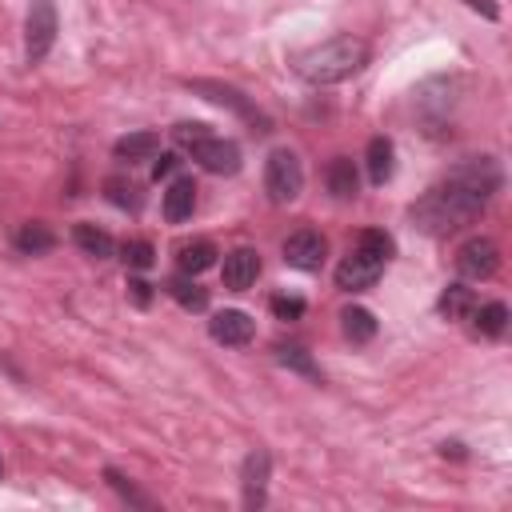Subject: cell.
I'll use <instances>...</instances> for the list:
<instances>
[{
    "label": "cell",
    "mask_w": 512,
    "mask_h": 512,
    "mask_svg": "<svg viewBox=\"0 0 512 512\" xmlns=\"http://www.w3.org/2000/svg\"><path fill=\"white\" fill-rule=\"evenodd\" d=\"M276 360H280L284 368H296V372H304V376L320 380V368L312 364V356H308L300 344H276Z\"/></svg>",
    "instance_id": "d4e9b609"
},
{
    "label": "cell",
    "mask_w": 512,
    "mask_h": 512,
    "mask_svg": "<svg viewBox=\"0 0 512 512\" xmlns=\"http://www.w3.org/2000/svg\"><path fill=\"white\" fill-rule=\"evenodd\" d=\"M184 148H188V156H192L204 172H216V176H232V172H240V148H236V140H224V136L204 132V136L188 140Z\"/></svg>",
    "instance_id": "5b68a950"
},
{
    "label": "cell",
    "mask_w": 512,
    "mask_h": 512,
    "mask_svg": "<svg viewBox=\"0 0 512 512\" xmlns=\"http://www.w3.org/2000/svg\"><path fill=\"white\" fill-rule=\"evenodd\" d=\"M104 480H108V484H112V488H116V492H120V496H124L128 504H140V508H152V500H148L144 492H136V488L128 484V476H124V472H116V468H104Z\"/></svg>",
    "instance_id": "83f0119b"
},
{
    "label": "cell",
    "mask_w": 512,
    "mask_h": 512,
    "mask_svg": "<svg viewBox=\"0 0 512 512\" xmlns=\"http://www.w3.org/2000/svg\"><path fill=\"white\" fill-rule=\"evenodd\" d=\"M496 268H500V248L492 236H468L456 248V272L464 280H488Z\"/></svg>",
    "instance_id": "8992f818"
},
{
    "label": "cell",
    "mask_w": 512,
    "mask_h": 512,
    "mask_svg": "<svg viewBox=\"0 0 512 512\" xmlns=\"http://www.w3.org/2000/svg\"><path fill=\"white\" fill-rule=\"evenodd\" d=\"M72 240H76V248H80L84 256H92V260H108V256L116 252V240H112L104 228H96V224H76V228H72Z\"/></svg>",
    "instance_id": "ac0fdd59"
},
{
    "label": "cell",
    "mask_w": 512,
    "mask_h": 512,
    "mask_svg": "<svg viewBox=\"0 0 512 512\" xmlns=\"http://www.w3.org/2000/svg\"><path fill=\"white\" fill-rule=\"evenodd\" d=\"M156 148H160V136H156V132H128V136H120V140L112 144L116 160H128V164H136V160H152Z\"/></svg>",
    "instance_id": "e0dca14e"
},
{
    "label": "cell",
    "mask_w": 512,
    "mask_h": 512,
    "mask_svg": "<svg viewBox=\"0 0 512 512\" xmlns=\"http://www.w3.org/2000/svg\"><path fill=\"white\" fill-rule=\"evenodd\" d=\"M340 332H344L352 344H368V340L376 336V316H372L368 308L352 304V308L340 312Z\"/></svg>",
    "instance_id": "7402d4cb"
},
{
    "label": "cell",
    "mask_w": 512,
    "mask_h": 512,
    "mask_svg": "<svg viewBox=\"0 0 512 512\" xmlns=\"http://www.w3.org/2000/svg\"><path fill=\"white\" fill-rule=\"evenodd\" d=\"M256 276H260V252H256V248L244 244V248H232V252L224 256L220 280H224L228 292H244V288H252Z\"/></svg>",
    "instance_id": "8fae6325"
},
{
    "label": "cell",
    "mask_w": 512,
    "mask_h": 512,
    "mask_svg": "<svg viewBox=\"0 0 512 512\" xmlns=\"http://www.w3.org/2000/svg\"><path fill=\"white\" fill-rule=\"evenodd\" d=\"M0 472H4V464H0Z\"/></svg>",
    "instance_id": "d6a6232c"
},
{
    "label": "cell",
    "mask_w": 512,
    "mask_h": 512,
    "mask_svg": "<svg viewBox=\"0 0 512 512\" xmlns=\"http://www.w3.org/2000/svg\"><path fill=\"white\" fill-rule=\"evenodd\" d=\"M188 88L192 92H200L204 100H212V104H220V108H232L236 116H244L248 124H260V132H268V116L240 92V88H232V84H220V80H188Z\"/></svg>",
    "instance_id": "52a82bcc"
},
{
    "label": "cell",
    "mask_w": 512,
    "mask_h": 512,
    "mask_svg": "<svg viewBox=\"0 0 512 512\" xmlns=\"http://www.w3.org/2000/svg\"><path fill=\"white\" fill-rule=\"evenodd\" d=\"M196 212V180L192 176H176L164 192V220L168 224H180Z\"/></svg>",
    "instance_id": "7c38bea8"
},
{
    "label": "cell",
    "mask_w": 512,
    "mask_h": 512,
    "mask_svg": "<svg viewBox=\"0 0 512 512\" xmlns=\"http://www.w3.org/2000/svg\"><path fill=\"white\" fill-rule=\"evenodd\" d=\"M208 336H212L216 344L244 348V344L256 336V324H252L248 312H240V308H224V312H216V316L208 320Z\"/></svg>",
    "instance_id": "30bf717a"
},
{
    "label": "cell",
    "mask_w": 512,
    "mask_h": 512,
    "mask_svg": "<svg viewBox=\"0 0 512 512\" xmlns=\"http://www.w3.org/2000/svg\"><path fill=\"white\" fill-rule=\"evenodd\" d=\"M468 320H476V332L480 336H504V328H508V304H500V300H488V304H476V312L468 316Z\"/></svg>",
    "instance_id": "cb8c5ba5"
},
{
    "label": "cell",
    "mask_w": 512,
    "mask_h": 512,
    "mask_svg": "<svg viewBox=\"0 0 512 512\" xmlns=\"http://www.w3.org/2000/svg\"><path fill=\"white\" fill-rule=\"evenodd\" d=\"M328 192H332L336 200H352V196L360 192V172H356L352 156H336V160L328 164Z\"/></svg>",
    "instance_id": "2e32d148"
},
{
    "label": "cell",
    "mask_w": 512,
    "mask_h": 512,
    "mask_svg": "<svg viewBox=\"0 0 512 512\" xmlns=\"http://www.w3.org/2000/svg\"><path fill=\"white\" fill-rule=\"evenodd\" d=\"M356 248H364V252H372V256H380L384 264H388V256L396 252V244H392V236H388L384 228H364V232L356 236Z\"/></svg>",
    "instance_id": "484cf974"
},
{
    "label": "cell",
    "mask_w": 512,
    "mask_h": 512,
    "mask_svg": "<svg viewBox=\"0 0 512 512\" xmlns=\"http://www.w3.org/2000/svg\"><path fill=\"white\" fill-rule=\"evenodd\" d=\"M364 64H368V40L348 36V32L292 56V72L308 84H340V80L356 76Z\"/></svg>",
    "instance_id": "7a4b0ae2"
},
{
    "label": "cell",
    "mask_w": 512,
    "mask_h": 512,
    "mask_svg": "<svg viewBox=\"0 0 512 512\" xmlns=\"http://www.w3.org/2000/svg\"><path fill=\"white\" fill-rule=\"evenodd\" d=\"M324 252H328V240L316 228H296L284 240V264H292L300 272H316L324 264Z\"/></svg>",
    "instance_id": "9c48e42d"
},
{
    "label": "cell",
    "mask_w": 512,
    "mask_h": 512,
    "mask_svg": "<svg viewBox=\"0 0 512 512\" xmlns=\"http://www.w3.org/2000/svg\"><path fill=\"white\" fill-rule=\"evenodd\" d=\"M380 272H384V260H380V256H372V252H364V248H352V252L336 264V288H344V292H364V288H372V284L380 280Z\"/></svg>",
    "instance_id": "ba28073f"
},
{
    "label": "cell",
    "mask_w": 512,
    "mask_h": 512,
    "mask_svg": "<svg viewBox=\"0 0 512 512\" xmlns=\"http://www.w3.org/2000/svg\"><path fill=\"white\" fill-rule=\"evenodd\" d=\"M500 184H504V172L492 156H468L412 204V220L428 236H448L472 224L488 208V200L500 192Z\"/></svg>",
    "instance_id": "6da1fadb"
},
{
    "label": "cell",
    "mask_w": 512,
    "mask_h": 512,
    "mask_svg": "<svg viewBox=\"0 0 512 512\" xmlns=\"http://www.w3.org/2000/svg\"><path fill=\"white\" fill-rule=\"evenodd\" d=\"M176 168H180V156H176V152H160V160L152 164V176L164 180V176H172Z\"/></svg>",
    "instance_id": "4dcf8cb0"
},
{
    "label": "cell",
    "mask_w": 512,
    "mask_h": 512,
    "mask_svg": "<svg viewBox=\"0 0 512 512\" xmlns=\"http://www.w3.org/2000/svg\"><path fill=\"white\" fill-rule=\"evenodd\" d=\"M268 308H272V316H276V320H300V316H304V300H300V296H284V292H280V296H272V304H268Z\"/></svg>",
    "instance_id": "f1b7e54d"
},
{
    "label": "cell",
    "mask_w": 512,
    "mask_h": 512,
    "mask_svg": "<svg viewBox=\"0 0 512 512\" xmlns=\"http://www.w3.org/2000/svg\"><path fill=\"white\" fill-rule=\"evenodd\" d=\"M204 132H212V128H208V124H200V120H184V124H176V128H172L176 144H188V140H196V136H204Z\"/></svg>",
    "instance_id": "f546056e"
},
{
    "label": "cell",
    "mask_w": 512,
    "mask_h": 512,
    "mask_svg": "<svg viewBox=\"0 0 512 512\" xmlns=\"http://www.w3.org/2000/svg\"><path fill=\"white\" fill-rule=\"evenodd\" d=\"M216 244L212 240H184V244H176V264H180V272H188V276H200L204 268H212L216 264Z\"/></svg>",
    "instance_id": "9a60e30c"
},
{
    "label": "cell",
    "mask_w": 512,
    "mask_h": 512,
    "mask_svg": "<svg viewBox=\"0 0 512 512\" xmlns=\"http://www.w3.org/2000/svg\"><path fill=\"white\" fill-rule=\"evenodd\" d=\"M164 288H168V296H172L180 308H188V312H204V308H208V292H204V288H200V284H196L188 272L172 276Z\"/></svg>",
    "instance_id": "ffe728a7"
},
{
    "label": "cell",
    "mask_w": 512,
    "mask_h": 512,
    "mask_svg": "<svg viewBox=\"0 0 512 512\" xmlns=\"http://www.w3.org/2000/svg\"><path fill=\"white\" fill-rule=\"evenodd\" d=\"M120 256H124V264H128L132 272H144V268H152L156 248H152L148 240H128V244L120 248Z\"/></svg>",
    "instance_id": "4316f807"
},
{
    "label": "cell",
    "mask_w": 512,
    "mask_h": 512,
    "mask_svg": "<svg viewBox=\"0 0 512 512\" xmlns=\"http://www.w3.org/2000/svg\"><path fill=\"white\" fill-rule=\"evenodd\" d=\"M104 196H108V204H116V208H124V212H140V204H144L140 184L128 180V176H108V180H104Z\"/></svg>",
    "instance_id": "603a6c76"
},
{
    "label": "cell",
    "mask_w": 512,
    "mask_h": 512,
    "mask_svg": "<svg viewBox=\"0 0 512 512\" xmlns=\"http://www.w3.org/2000/svg\"><path fill=\"white\" fill-rule=\"evenodd\" d=\"M268 452L264 448H256V452H248V460H244V504L248 508H260L264 504V484H268Z\"/></svg>",
    "instance_id": "5bb4252c"
},
{
    "label": "cell",
    "mask_w": 512,
    "mask_h": 512,
    "mask_svg": "<svg viewBox=\"0 0 512 512\" xmlns=\"http://www.w3.org/2000/svg\"><path fill=\"white\" fill-rule=\"evenodd\" d=\"M264 192L272 204H292L304 192V164L292 148H276L264 160Z\"/></svg>",
    "instance_id": "3957f363"
},
{
    "label": "cell",
    "mask_w": 512,
    "mask_h": 512,
    "mask_svg": "<svg viewBox=\"0 0 512 512\" xmlns=\"http://www.w3.org/2000/svg\"><path fill=\"white\" fill-rule=\"evenodd\" d=\"M476 292L468 288V284H448L444 292H440V312L448 316V320H468L472 312H476Z\"/></svg>",
    "instance_id": "44dd1931"
},
{
    "label": "cell",
    "mask_w": 512,
    "mask_h": 512,
    "mask_svg": "<svg viewBox=\"0 0 512 512\" xmlns=\"http://www.w3.org/2000/svg\"><path fill=\"white\" fill-rule=\"evenodd\" d=\"M56 28H60L56 4L52 0H32L28 4V20H24V56H28V64H40L52 52Z\"/></svg>",
    "instance_id": "277c9868"
},
{
    "label": "cell",
    "mask_w": 512,
    "mask_h": 512,
    "mask_svg": "<svg viewBox=\"0 0 512 512\" xmlns=\"http://www.w3.org/2000/svg\"><path fill=\"white\" fill-rule=\"evenodd\" d=\"M12 244H16L24 256H40V252H48V248L56 244V236H52V228H48V224L28 220V224H20V228H16Z\"/></svg>",
    "instance_id": "d6986e66"
},
{
    "label": "cell",
    "mask_w": 512,
    "mask_h": 512,
    "mask_svg": "<svg viewBox=\"0 0 512 512\" xmlns=\"http://www.w3.org/2000/svg\"><path fill=\"white\" fill-rule=\"evenodd\" d=\"M364 168H368V180L372 184H388L392 180V168H396V148L388 136H372L368 148H364Z\"/></svg>",
    "instance_id": "4fadbf2b"
},
{
    "label": "cell",
    "mask_w": 512,
    "mask_h": 512,
    "mask_svg": "<svg viewBox=\"0 0 512 512\" xmlns=\"http://www.w3.org/2000/svg\"><path fill=\"white\" fill-rule=\"evenodd\" d=\"M128 292H132V300H136L140 308L152 300V292H148V284H144V280H128Z\"/></svg>",
    "instance_id": "1f68e13d"
}]
</instances>
